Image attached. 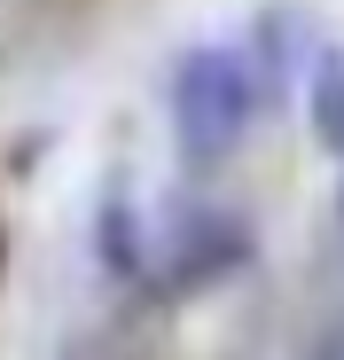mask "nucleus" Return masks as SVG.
Returning a JSON list of instances; mask_svg holds the SVG:
<instances>
[{
    "label": "nucleus",
    "mask_w": 344,
    "mask_h": 360,
    "mask_svg": "<svg viewBox=\"0 0 344 360\" xmlns=\"http://www.w3.org/2000/svg\"><path fill=\"white\" fill-rule=\"evenodd\" d=\"M251 102H258V86H251L243 55L235 47H196L180 63V79H172V134H180V149L196 165H211V157H227L243 141Z\"/></svg>",
    "instance_id": "f257e3e1"
},
{
    "label": "nucleus",
    "mask_w": 344,
    "mask_h": 360,
    "mask_svg": "<svg viewBox=\"0 0 344 360\" xmlns=\"http://www.w3.org/2000/svg\"><path fill=\"white\" fill-rule=\"evenodd\" d=\"M251 251V235L235 227V219H219V212H204V219H188L180 235H172V259H164V282L172 290H196V282H211V274H227Z\"/></svg>",
    "instance_id": "f03ea898"
},
{
    "label": "nucleus",
    "mask_w": 344,
    "mask_h": 360,
    "mask_svg": "<svg viewBox=\"0 0 344 360\" xmlns=\"http://www.w3.org/2000/svg\"><path fill=\"white\" fill-rule=\"evenodd\" d=\"M305 110H313V134L336 149V141H344V55H336V47H313V86H305Z\"/></svg>",
    "instance_id": "7ed1b4c3"
},
{
    "label": "nucleus",
    "mask_w": 344,
    "mask_h": 360,
    "mask_svg": "<svg viewBox=\"0 0 344 360\" xmlns=\"http://www.w3.org/2000/svg\"><path fill=\"white\" fill-rule=\"evenodd\" d=\"M63 360H141V345H133V337H118V329H94V337H79Z\"/></svg>",
    "instance_id": "20e7f679"
}]
</instances>
